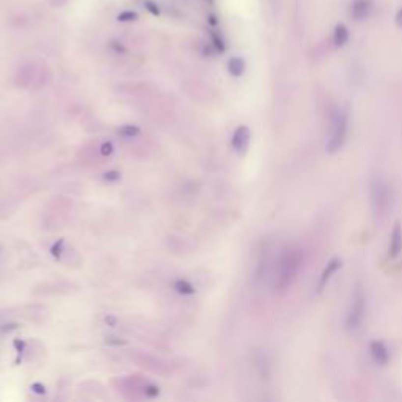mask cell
Returning <instances> with one entry per match:
<instances>
[{
	"label": "cell",
	"instance_id": "obj_15",
	"mask_svg": "<svg viewBox=\"0 0 402 402\" xmlns=\"http://www.w3.org/2000/svg\"><path fill=\"white\" fill-rule=\"evenodd\" d=\"M144 6H146V10L151 13V14H154V16H157L160 11H159V8H157V5L154 3V2H151V0H146V2H144Z\"/></svg>",
	"mask_w": 402,
	"mask_h": 402
},
{
	"label": "cell",
	"instance_id": "obj_8",
	"mask_svg": "<svg viewBox=\"0 0 402 402\" xmlns=\"http://www.w3.org/2000/svg\"><path fill=\"white\" fill-rule=\"evenodd\" d=\"M369 352H371V357L377 365L385 366L388 365L390 361V350L382 341H373L369 344Z\"/></svg>",
	"mask_w": 402,
	"mask_h": 402
},
{
	"label": "cell",
	"instance_id": "obj_17",
	"mask_svg": "<svg viewBox=\"0 0 402 402\" xmlns=\"http://www.w3.org/2000/svg\"><path fill=\"white\" fill-rule=\"evenodd\" d=\"M118 179H119V173L118 172H107V173H104V181L114 182V181H118Z\"/></svg>",
	"mask_w": 402,
	"mask_h": 402
},
{
	"label": "cell",
	"instance_id": "obj_23",
	"mask_svg": "<svg viewBox=\"0 0 402 402\" xmlns=\"http://www.w3.org/2000/svg\"><path fill=\"white\" fill-rule=\"evenodd\" d=\"M0 248H2V247H0Z\"/></svg>",
	"mask_w": 402,
	"mask_h": 402
},
{
	"label": "cell",
	"instance_id": "obj_4",
	"mask_svg": "<svg viewBox=\"0 0 402 402\" xmlns=\"http://www.w3.org/2000/svg\"><path fill=\"white\" fill-rule=\"evenodd\" d=\"M369 195H371V206L375 215H385L391 204V189L387 182L380 178L371 181L369 186Z\"/></svg>",
	"mask_w": 402,
	"mask_h": 402
},
{
	"label": "cell",
	"instance_id": "obj_18",
	"mask_svg": "<svg viewBox=\"0 0 402 402\" xmlns=\"http://www.w3.org/2000/svg\"><path fill=\"white\" fill-rule=\"evenodd\" d=\"M212 41H214V46L217 47V51H220V52L225 51V44L222 41V38H219V35L212 33Z\"/></svg>",
	"mask_w": 402,
	"mask_h": 402
},
{
	"label": "cell",
	"instance_id": "obj_9",
	"mask_svg": "<svg viewBox=\"0 0 402 402\" xmlns=\"http://www.w3.org/2000/svg\"><path fill=\"white\" fill-rule=\"evenodd\" d=\"M401 252H402V227L399 222H396L395 227H393L391 236H390L388 255H390V258H396Z\"/></svg>",
	"mask_w": 402,
	"mask_h": 402
},
{
	"label": "cell",
	"instance_id": "obj_22",
	"mask_svg": "<svg viewBox=\"0 0 402 402\" xmlns=\"http://www.w3.org/2000/svg\"><path fill=\"white\" fill-rule=\"evenodd\" d=\"M396 26L402 27V8H401V10L398 11V14H396Z\"/></svg>",
	"mask_w": 402,
	"mask_h": 402
},
{
	"label": "cell",
	"instance_id": "obj_16",
	"mask_svg": "<svg viewBox=\"0 0 402 402\" xmlns=\"http://www.w3.org/2000/svg\"><path fill=\"white\" fill-rule=\"evenodd\" d=\"M112 152H114V144H112L110 142L104 143L102 146H101V154L102 156H110Z\"/></svg>",
	"mask_w": 402,
	"mask_h": 402
},
{
	"label": "cell",
	"instance_id": "obj_19",
	"mask_svg": "<svg viewBox=\"0 0 402 402\" xmlns=\"http://www.w3.org/2000/svg\"><path fill=\"white\" fill-rule=\"evenodd\" d=\"M144 395L149 396V398H154V396L159 395V388L154 387V385H148V387L144 388Z\"/></svg>",
	"mask_w": 402,
	"mask_h": 402
},
{
	"label": "cell",
	"instance_id": "obj_21",
	"mask_svg": "<svg viewBox=\"0 0 402 402\" xmlns=\"http://www.w3.org/2000/svg\"><path fill=\"white\" fill-rule=\"evenodd\" d=\"M61 244H63V240H58V245L55 244V245L52 247V255H54V256H57V258L60 256V247H61Z\"/></svg>",
	"mask_w": 402,
	"mask_h": 402
},
{
	"label": "cell",
	"instance_id": "obj_11",
	"mask_svg": "<svg viewBox=\"0 0 402 402\" xmlns=\"http://www.w3.org/2000/svg\"><path fill=\"white\" fill-rule=\"evenodd\" d=\"M228 71H230L231 76L240 77V76L244 74V71H245V61L242 58H239V57H232L228 61Z\"/></svg>",
	"mask_w": 402,
	"mask_h": 402
},
{
	"label": "cell",
	"instance_id": "obj_20",
	"mask_svg": "<svg viewBox=\"0 0 402 402\" xmlns=\"http://www.w3.org/2000/svg\"><path fill=\"white\" fill-rule=\"evenodd\" d=\"M31 390H33L35 393H39V395H43V393L46 391L44 385H41V383H33L31 385Z\"/></svg>",
	"mask_w": 402,
	"mask_h": 402
},
{
	"label": "cell",
	"instance_id": "obj_10",
	"mask_svg": "<svg viewBox=\"0 0 402 402\" xmlns=\"http://www.w3.org/2000/svg\"><path fill=\"white\" fill-rule=\"evenodd\" d=\"M349 41V30L344 24H338L333 31V43L336 47H343Z\"/></svg>",
	"mask_w": 402,
	"mask_h": 402
},
{
	"label": "cell",
	"instance_id": "obj_3",
	"mask_svg": "<svg viewBox=\"0 0 402 402\" xmlns=\"http://www.w3.org/2000/svg\"><path fill=\"white\" fill-rule=\"evenodd\" d=\"M366 315V294L365 289L360 283L353 287V294L350 299V305L345 315V330L347 332H357L363 324V319Z\"/></svg>",
	"mask_w": 402,
	"mask_h": 402
},
{
	"label": "cell",
	"instance_id": "obj_13",
	"mask_svg": "<svg viewBox=\"0 0 402 402\" xmlns=\"http://www.w3.org/2000/svg\"><path fill=\"white\" fill-rule=\"evenodd\" d=\"M118 134L119 135H123V137H126V139H132V137H135V135H139L140 134V129L137 126H123L121 129L118 131Z\"/></svg>",
	"mask_w": 402,
	"mask_h": 402
},
{
	"label": "cell",
	"instance_id": "obj_6",
	"mask_svg": "<svg viewBox=\"0 0 402 402\" xmlns=\"http://www.w3.org/2000/svg\"><path fill=\"white\" fill-rule=\"evenodd\" d=\"M373 10L371 0H353L349 8V14L353 21H365Z\"/></svg>",
	"mask_w": 402,
	"mask_h": 402
},
{
	"label": "cell",
	"instance_id": "obj_5",
	"mask_svg": "<svg viewBox=\"0 0 402 402\" xmlns=\"http://www.w3.org/2000/svg\"><path fill=\"white\" fill-rule=\"evenodd\" d=\"M250 139H252L250 129H248L247 126H239L231 139L232 149H234L237 154H245L248 149V144H250Z\"/></svg>",
	"mask_w": 402,
	"mask_h": 402
},
{
	"label": "cell",
	"instance_id": "obj_1",
	"mask_svg": "<svg viewBox=\"0 0 402 402\" xmlns=\"http://www.w3.org/2000/svg\"><path fill=\"white\" fill-rule=\"evenodd\" d=\"M303 264V253L299 247L287 245L281 250L277 266H275V281L273 286L278 292H285L292 286Z\"/></svg>",
	"mask_w": 402,
	"mask_h": 402
},
{
	"label": "cell",
	"instance_id": "obj_7",
	"mask_svg": "<svg viewBox=\"0 0 402 402\" xmlns=\"http://www.w3.org/2000/svg\"><path fill=\"white\" fill-rule=\"evenodd\" d=\"M341 266H343V262H341L340 258H333V259H330V261L327 262L324 272L320 273V278H319V283H317V292H322L324 291L325 286L328 285V281H330L335 273L341 269Z\"/></svg>",
	"mask_w": 402,
	"mask_h": 402
},
{
	"label": "cell",
	"instance_id": "obj_14",
	"mask_svg": "<svg viewBox=\"0 0 402 402\" xmlns=\"http://www.w3.org/2000/svg\"><path fill=\"white\" fill-rule=\"evenodd\" d=\"M139 16H137L135 11H123V13H119L118 14V21H121V22H129V21H135Z\"/></svg>",
	"mask_w": 402,
	"mask_h": 402
},
{
	"label": "cell",
	"instance_id": "obj_2",
	"mask_svg": "<svg viewBox=\"0 0 402 402\" xmlns=\"http://www.w3.org/2000/svg\"><path fill=\"white\" fill-rule=\"evenodd\" d=\"M349 134V110L347 109H338L332 116L330 124V135L325 144V149L328 154H336L341 151Z\"/></svg>",
	"mask_w": 402,
	"mask_h": 402
},
{
	"label": "cell",
	"instance_id": "obj_12",
	"mask_svg": "<svg viewBox=\"0 0 402 402\" xmlns=\"http://www.w3.org/2000/svg\"><path fill=\"white\" fill-rule=\"evenodd\" d=\"M174 289L176 291H178L179 294H182V295H190V294H195V287L192 286L189 281H186V280H178L174 283Z\"/></svg>",
	"mask_w": 402,
	"mask_h": 402
}]
</instances>
